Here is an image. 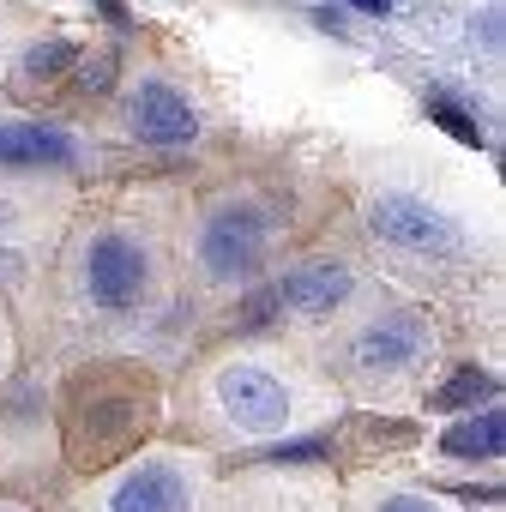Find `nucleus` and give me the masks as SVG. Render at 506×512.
<instances>
[{"label":"nucleus","mask_w":506,"mask_h":512,"mask_svg":"<svg viewBox=\"0 0 506 512\" xmlns=\"http://www.w3.org/2000/svg\"><path fill=\"white\" fill-rule=\"evenodd\" d=\"M79 85H91V91H103V85H109V61H97V67H85V73H79Z\"/></svg>","instance_id":"obj_17"},{"label":"nucleus","mask_w":506,"mask_h":512,"mask_svg":"<svg viewBox=\"0 0 506 512\" xmlns=\"http://www.w3.org/2000/svg\"><path fill=\"white\" fill-rule=\"evenodd\" d=\"M109 512H187V476L175 464H139L115 488Z\"/></svg>","instance_id":"obj_7"},{"label":"nucleus","mask_w":506,"mask_h":512,"mask_svg":"<svg viewBox=\"0 0 506 512\" xmlns=\"http://www.w3.org/2000/svg\"><path fill=\"white\" fill-rule=\"evenodd\" d=\"M422 344H428V332H422L416 314H386L356 338V362L362 368H404V362L422 356Z\"/></svg>","instance_id":"obj_8"},{"label":"nucleus","mask_w":506,"mask_h":512,"mask_svg":"<svg viewBox=\"0 0 506 512\" xmlns=\"http://www.w3.org/2000/svg\"><path fill=\"white\" fill-rule=\"evenodd\" d=\"M145 284H151V266H145V247L139 241H127V235H97L91 241V253H85V290H91L97 308L121 314V308H133L145 296Z\"/></svg>","instance_id":"obj_1"},{"label":"nucleus","mask_w":506,"mask_h":512,"mask_svg":"<svg viewBox=\"0 0 506 512\" xmlns=\"http://www.w3.org/2000/svg\"><path fill=\"white\" fill-rule=\"evenodd\" d=\"M374 512H440L434 500H422V494H386Z\"/></svg>","instance_id":"obj_15"},{"label":"nucleus","mask_w":506,"mask_h":512,"mask_svg":"<svg viewBox=\"0 0 506 512\" xmlns=\"http://www.w3.org/2000/svg\"><path fill=\"white\" fill-rule=\"evenodd\" d=\"M476 398H494V374H482V368H458V374L434 392V410H464V404H476Z\"/></svg>","instance_id":"obj_11"},{"label":"nucleus","mask_w":506,"mask_h":512,"mask_svg":"<svg viewBox=\"0 0 506 512\" xmlns=\"http://www.w3.org/2000/svg\"><path fill=\"white\" fill-rule=\"evenodd\" d=\"M350 7H356V13H374V19H386V13H392V0H350Z\"/></svg>","instance_id":"obj_18"},{"label":"nucleus","mask_w":506,"mask_h":512,"mask_svg":"<svg viewBox=\"0 0 506 512\" xmlns=\"http://www.w3.org/2000/svg\"><path fill=\"white\" fill-rule=\"evenodd\" d=\"M217 398H223L229 422L247 428V434H278L290 422V392L266 368H247V362L241 368H223L217 374Z\"/></svg>","instance_id":"obj_4"},{"label":"nucleus","mask_w":506,"mask_h":512,"mask_svg":"<svg viewBox=\"0 0 506 512\" xmlns=\"http://www.w3.org/2000/svg\"><path fill=\"white\" fill-rule=\"evenodd\" d=\"M326 452V440H290V446H278V452H266L272 464H308V458H320Z\"/></svg>","instance_id":"obj_13"},{"label":"nucleus","mask_w":506,"mask_h":512,"mask_svg":"<svg viewBox=\"0 0 506 512\" xmlns=\"http://www.w3.org/2000/svg\"><path fill=\"white\" fill-rule=\"evenodd\" d=\"M79 151L67 133L55 127H37V121H13V127H0V163H13V169H37V163H55L67 169Z\"/></svg>","instance_id":"obj_9"},{"label":"nucleus","mask_w":506,"mask_h":512,"mask_svg":"<svg viewBox=\"0 0 506 512\" xmlns=\"http://www.w3.org/2000/svg\"><path fill=\"white\" fill-rule=\"evenodd\" d=\"M67 61H73V49H67V43H49V49H37L25 67H31V73H55V67H67Z\"/></svg>","instance_id":"obj_14"},{"label":"nucleus","mask_w":506,"mask_h":512,"mask_svg":"<svg viewBox=\"0 0 506 512\" xmlns=\"http://www.w3.org/2000/svg\"><path fill=\"white\" fill-rule=\"evenodd\" d=\"M428 115H434V121H440V127H446L452 139H464V145H482V127H476V121H470L464 109H452L446 97H434V103H428Z\"/></svg>","instance_id":"obj_12"},{"label":"nucleus","mask_w":506,"mask_h":512,"mask_svg":"<svg viewBox=\"0 0 506 512\" xmlns=\"http://www.w3.org/2000/svg\"><path fill=\"white\" fill-rule=\"evenodd\" d=\"M272 308H278V296H272V290H266V296H253V302H247V326H266V320H272Z\"/></svg>","instance_id":"obj_16"},{"label":"nucleus","mask_w":506,"mask_h":512,"mask_svg":"<svg viewBox=\"0 0 506 512\" xmlns=\"http://www.w3.org/2000/svg\"><path fill=\"white\" fill-rule=\"evenodd\" d=\"M500 446H506V416L500 410H482L470 422H452L446 440H440L446 458H500Z\"/></svg>","instance_id":"obj_10"},{"label":"nucleus","mask_w":506,"mask_h":512,"mask_svg":"<svg viewBox=\"0 0 506 512\" xmlns=\"http://www.w3.org/2000/svg\"><path fill=\"white\" fill-rule=\"evenodd\" d=\"M97 7H103V19H115V25H127V7H121V0H97Z\"/></svg>","instance_id":"obj_19"},{"label":"nucleus","mask_w":506,"mask_h":512,"mask_svg":"<svg viewBox=\"0 0 506 512\" xmlns=\"http://www.w3.org/2000/svg\"><path fill=\"white\" fill-rule=\"evenodd\" d=\"M266 235H272L266 211H253V205L217 211V217L205 223V241H199L205 272H211V278H247L253 266H260V253H266Z\"/></svg>","instance_id":"obj_2"},{"label":"nucleus","mask_w":506,"mask_h":512,"mask_svg":"<svg viewBox=\"0 0 506 512\" xmlns=\"http://www.w3.org/2000/svg\"><path fill=\"white\" fill-rule=\"evenodd\" d=\"M368 223H374L380 241L410 247V253H452V247H458L452 217H440V211H434L428 199H416V193H380Z\"/></svg>","instance_id":"obj_3"},{"label":"nucleus","mask_w":506,"mask_h":512,"mask_svg":"<svg viewBox=\"0 0 506 512\" xmlns=\"http://www.w3.org/2000/svg\"><path fill=\"white\" fill-rule=\"evenodd\" d=\"M272 296H278V308H296V314H332V308L350 296V266H338V260H308V266H296L284 284H272Z\"/></svg>","instance_id":"obj_6"},{"label":"nucleus","mask_w":506,"mask_h":512,"mask_svg":"<svg viewBox=\"0 0 506 512\" xmlns=\"http://www.w3.org/2000/svg\"><path fill=\"white\" fill-rule=\"evenodd\" d=\"M19 278V260H13V253H0V284H13Z\"/></svg>","instance_id":"obj_20"},{"label":"nucleus","mask_w":506,"mask_h":512,"mask_svg":"<svg viewBox=\"0 0 506 512\" xmlns=\"http://www.w3.org/2000/svg\"><path fill=\"white\" fill-rule=\"evenodd\" d=\"M133 133L145 139V145H187L193 133H199V115H193V103L181 97V91H169L163 79H145L139 91H133Z\"/></svg>","instance_id":"obj_5"}]
</instances>
